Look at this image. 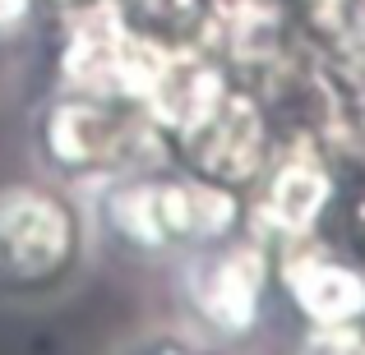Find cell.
Segmentation results:
<instances>
[{"label":"cell","mask_w":365,"mask_h":355,"mask_svg":"<svg viewBox=\"0 0 365 355\" xmlns=\"http://www.w3.org/2000/svg\"><path fill=\"white\" fill-rule=\"evenodd\" d=\"M88 254L83 213L51 185H0V295L46 300L79 277Z\"/></svg>","instance_id":"cell-1"},{"label":"cell","mask_w":365,"mask_h":355,"mask_svg":"<svg viewBox=\"0 0 365 355\" xmlns=\"http://www.w3.org/2000/svg\"><path fill=\"white\" fill-rule=\"evenodd\" d=\"M255 300H259V258L250 254L208 258V267L199 272V304L208 309V319H217L222 328H241L245 319H255Z\"/></svg>","instance_id":"cell-2"},{"label":"cell","mask_w":365,"mask_h":355,"mask_svg":"<svg viewBox=\"0 0 365 355\" xmlns=\"http://www.w3.org/2000/svg\"><path fill=\"white\" fill-rule=\"evenodd\" d=\"M125 355H217L213 346L204 341H190V337H176V332H158V337H143L134 341Z\"/></svg>","instance_id":"cell-3"},{"label":"cell","mask_w":365,"mask_h":355,"mask_svg":"<svg viewBox=\"0 0 365 355\" xmlns=\"http://www.w3.org/2000/svg\"><path fill=\"white\" fill-rule=\"evenodd\" d=\"M329 355H365V351H361V346H351V341H347V346H333Z\"/></svg>","instance_id":"cell-4"}]
</instances>
